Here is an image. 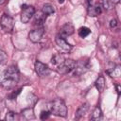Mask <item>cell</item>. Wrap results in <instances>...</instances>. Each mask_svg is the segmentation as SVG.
<instances>
[{"instance_id": "5bb4252c", "label": "cell", "mask_w": 121, "mask_h": 121, "mask_svg": "<svg viewBox=\"0 0 121 121\" xmlns=\"http://www.w3.org/2000/svg\"><path fill=\"white\" fill-rule=\"evenodd\" d=\"M42 12H43L45 16H48V15H51V14H53V13L55 12V9H54L53 6L47 4V5H44V6L43 7Z\"/></svg>"}, {"instance_id": "5b68a950", "label": "cell", "mask_w": 121, "mask_h": 121, "mask_svg": "<svg viewBox=\"0 0 121 121\" xmlns=\"http://www.w3.org/2000/svg\"><path fill=\"white\" fill-rule=\"evenodd\" d=\"M35 13V9L33 6H28L24 4L22 6V12H21V22L24 24H26L29 22L31 17Z\"/></svg>"}, {"instance_id": "30bf717a", "label": "cell", "mask_w": 121, "mask_h": 121, "mask_svg": "<svg viewBox=\"0 0 121 121\" xmlns=\"http://www.w3.org/2000/svg\"><path fill=\"white\" fill-rule=\"evenodd\" d=\"M74 30H75V29H74L73 25H72L71 23H66V24H64V25L60 27L59 35L65 39L66 37L72 35V34L74 33Z\"/></svg>"}, {"instance_id": "9c48e42d", "label": "cell", "mask_w": 121, "mask_h": 121, "mask_svg": "<svg viewBox=\"0 0 121 121\" xmlns=\"http://www.w3.org/2000/svg\"><path fill=\"white\" fill-rule=\"evenodd\" d=\"M35 71L38 74V76H40V77H45L50 72L48 66L46 64L43 63L42 61H39V60H37L35 62Z\"/></svg>"}, {"instance_id": "7c38bea8", "label": "cell", "mask_w": 121, "mask_h": 121, "mask_svg": "<svg viewBox=\"0 0 121 121\" xmlns=\"http://www.w3.org/2000/svg\"><path fill=\"white\" fill-rule=\"evenodd\" d=\"M88 109H89L88 103H84V104H82L81 106H79V108L78 109V111H77V112H76V118H77V119H79L80 117H82V116L87 112Z\"/></svg>"}, {"instance_id": "ba28073f", "label": "cell", "mask_w": 121, "mask_h": 121, "mask_svg": "<svg viewBox=\"0 0 121 121\" xmlns=\"http://www.w3.org/2000/svg\"><path fill=\"white\" fill-rule=\"evenodd\" d=\"M43 33H44L43 26H39V27H37V28H35L29 32L28 38L32 43H38L41 40V38L43 37Z\"/></svg>"}, {"instance_id": "e0dca14e", "label": "cell", "mask_w": 121, "mask_h": 121, "mask_svg": "<svg viewBox=\"0 0 121 121\" xmlns=\"http://www.w3.org/2000/svg\"><path fill=\"white\" fill-rule=\"evenodd\" d=\"M90 33H91V30H90L88 27H86V26H82V27H80V28L78 29V35H79L81 38L87 37Z\"/></svg>"}, {"instance_id": "d4e9b609", "label": "cell", "mask_w": 121, "mask_h": 121, "mask_svg": "<svg viewBox=\"0 0 121 121\" xmlns=\"http://www.w3.org/2000/svg\"><path fill=\"white\" fill-rule=\"evenodd\" d=\"M6 2V0H0V5H2V4H4Z\"/></svg>"}, {"instance_id": "484cf974", "label": "cell", "mask_w": 121, "mask_h": 121, "mask_svg": "<svg viewBox=\"0 0 121 121\" xmlns=\"http://www.w3.org/2000/svg\"><path fill=\"white\" fill-rule=\"evenodd\" d=\"M58 2H59L60 4H62V3L64 2V0H58Z\"/></svg>"}, {"instance_id": "44dd1931", "label": "cell", "mask_w": 121, "mask_h": 121, "mask_svg": "<svg viewBox=\"0 0 121 121\" xmlns=\"http://www.w3.org/2000/svg\"><path fill=\"white\" fill-rule=\"evenodd\" d=\"M5 119L8 120V121H13L15 119V113L13 112H8L7 114H6Z\"/></svg>"}, {"instance_id": "2e32d148", "label": "cell", "mask_w": 121, "mask_h": 121, "mask_svg": "<svg viewBox=\"0 0 121 121\" xmlns=\"http://www.w3.org/2000/svg\"><path fill=\"white\" fill-rule=\"evenodd\" d=\"M22 114H23L26 119H33V118H34L33 110H32V109H30V108L25 109V110L22 112Z\"/></svg>"}, {"instance_id": "277c9868", "label": "cell", "mask_w": 121, "mask_h": 121, "mask_svg": "<svg viewBox=\"0 0 121 121\" xmlns=\"http://www.w3.org/2000/svg\"><path fill=\"white\" fill-rule=\"evenodd\" d=\"M0 25H1V27L3 28V30L5 32H11L13 30V27H14V20L9 14L4 13L1 17Z\"/></svg>"}, {"instance_id": "ac0fdd59", "label": "cell", "mask_w": 121, "mask_h": 121, "mask_svg": "<svg viewBox=\"0 0 121 121\" xmlns=\"http://www.w3.org/2000/svg\"><path fill=\"white\" fill-rule=\"evenodd\" d=\"M119 0H103V6L107 9H112L115 4H117Z\"/></svg>"}, {"instance_id": "d6986e66", "label": "cell", "mask_w": 121, "mask_h": 121, "mask_svg": "<svg viewBox=\"0 0 121 121\" xmlns=\"http://www.w3.org/2000/svg\"><path fill=\"white\" fill-rule=\"evenodd\" d=\"M101 115H102V113H101V110L99 109V108H95V110H94V112H93V114H92V119L93 120H98V119H100L101 118Z\"/></svg>"}, {"instance_id": "4fadbf2b", "label": "cell", "mask_w": 121, "mask_h": 121, "mask_svg": "<svg viewBox=\"0 0 121 121\" xmlns=\"http://www.w3.org/2000/svg\"><path fill=\"white\" fill-rule=\"evenodd\" d=\"M64 60V57L60 54V53H59V54H55L52 58H51V63L53 64V65H55L56 67H58L62 61Z\"/></svg>"}, {"instance_id": "8992f818", "label": "cell", "mask_w": 121, "mask_h": 121, "mask_svg": "<svg viewBox=\"0 0 121 121\" xmlns=\"http://www.w3.org/2000/svg\"><path fill=\"white\" fill-rule=\"evenodd\" d=\"M90 68V63L89 60H80L78 62H76V66L74 68V75H81L83 73H85L88 69Z\"/></svg>"}, {"instance_id": "6da1fadb", "label": "cell", "mask_w": 121, "mask_h": 121, "mask_svg": "<svg viewBox=\"0 0 121 121\" xmlns=\"http://www.w3.org/2000/svg\"><path fill=\"white\" fill-rule=\"evenodd\" d=\"M19 80V70L17 68V66L15 65H10L9 66L2 77V85L7 88H12L13 86L16 85V83Z\"/></svg>"}, {"instance_id": "7402d4cb", "label": "cell", "mask_w": 121, "mask_h": 121, "mask_svg": "<svg viewBox=\"0 0 121 121\" xmlns=\"http://www.w3.org/2000/svg\"><path fill=\"white\" fill-rule=\"evenodd\" d=\"M21 90H22V89L20 88V89H18V90H17L16 92H12L11 94H9V95H8V97H9V99H14V98H16V96H17V95H18L20 94Z\"/></svg>"}, {"instance_id": "3957f363", "label": "cell", "mask_w": 121, "mask_h": 121, "mask_svg": "<svg viewBox=\"0 0 121 121\" xmlns=\"http://www.w3.org/2000/svg\"><path fill=\"white\" fill-rule=\"evenodd\" d=\"M76 61L71 59H64V60L57 67V71L60 74H68L74 70Z\"/></svg>"}, {"instance_id": "7a4b0ae2", "label": "cell", "mask_w": 121, "mask_h": 121, "mask_svg": "<svg viewBox=\"0 0 121 121\" xmlns=\"http://www.w3.org/2000/svg\"><path fill=\"white\" fill-rule=\"evenodd\" d=\"M48 111L50 113H53L57 116L65 117L67 114V108L63 100L60 98H56L53 101L48 103Z\"/></svg>"}, {"instance_id": "52a82bcc", "label": "cell", "mask_w": 121, "mask_h": 121, "mask_svg": "<svg viewBox=\"0 0 121 121\" xmlns=\"http://www.w3.org/2000/svg\"><path fill=\"white\" fill-rule=\"evenodd\" d=\"M55 41H56L57 45L59 46V48H60L61 51H63V52H65V53H69V52L72 50V45H71L70 43H68L66 42V40H65L64 38H62L61 36L57 35L56 38H55Z\"/></svg>"}, {"instance_id": "9a60e30c", "label": "cell", "mask_w": 121, "mask_h": 121, "mask_svg": "<svg viewBox=\"0 0 121 121\" xmlns=\"http://www.w3.org/2000/svg\"><path fill=\"white\" fill-rule=\"evenodd\" d=\"M95 87H96V89L99 92H102L104 90V88H105V79H104V77H102V76L98 77V78L95 81Z\"/></svg>"}, {"instance_id": "cb8c5ba5", "label": "cell", "mask_w": 121, "mask_h": 121, "mask_svg": "<svg viewBox=\"0 0 121 121\" xmlns=\"http://www.w3.org/2000/svg\"><path fill=\"white\" fill-rule=\"evenodd\" d=\"M110 26H111V27H114V26H117V21H116L115 19H112V20H111Z\"/></svg>"}, {"instance_id": "8fae6325", "label": "cell", "mask_w": 121, "mask_h": 121, "mask_svg": "<svg viewBox=\"0 0 121 121\" xmlns=\"http://www.w3.org/2000/svg\"><path fill=\"white\" fill-rule=\"evenodd\" d=\"M102 11L101 6L99 4H91L88 8V14L89 16H97Z\"/></svg>"}, {"instance_id": "ffe728a7", "label": "cell", "mask_w": 121, "mask_h": 121, "mask_svg": "<svg viewBox=\"0 0 121 121\" xmlns=\"http://www.w3.org/2000/svg\"><path fill=\"white\" fill-rule=\"evenodd\" d=\"M7 61H8V56H7V54L3 50H0V65L6 64Z\"/></svg>"}, {"instance_id": "603a6c76", "label": "cell", "mask_w": 121, "mask_h": 121, "mask_svg": "<svg viewBox=\"0 0 121 121\" xmlns=\"http://www.w3.org/2000/svg\"><path fill=\"white\" fill-rule=\"evenodd\" d=\"M49 113H50V112H49V111H42L41 115H40L41 119H46V118H48Z\"/></svg>"}]
</instances>
